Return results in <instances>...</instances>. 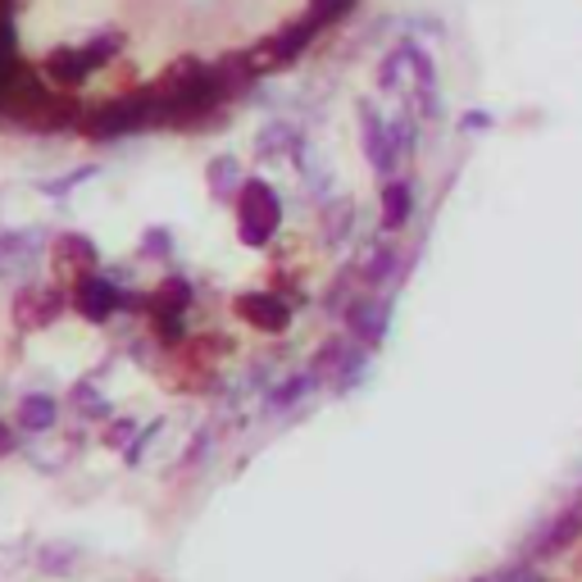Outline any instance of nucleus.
Segmentation results:
<instances>
[{
    "label": "nucleus",
    "mask_w": 582,
    "mask_h": 582,
    "mask_svg": "<svg viewBox=\"0 0 582 582\" xmlns=\"http://www.w3.org/2000/svg\"><path fill=\"white\" fill-rule=\"evenodd\" d=\"M51 260H55V274H64L68 283H83L96 274L100 264V251L92 237H83V232H60V237L51 242Z\"/></svg>",
    "instance_id": "nucleus-11"
},
{
    "label": "nucleus",
    "mask_w": 582,
    "mask_h": 582,
    "mask_svg": "<svg viewBox=\"0 0 582 582\" xmlns=\"http://www.w3.org/2000/svg\"><path fill=\"white\" fill-rule=\"evenodd\" d=\"M119 305H124V292H119V287H109V283L96 278V274L83 278V283H73V309H77L83 319H92V324H105Z\"/></svg>",
    "instance_id": "nucleus-12"
},
{
    "label": "nucleus",
    "mask_w": 582,
    "mask_h": 582,
    "mask_svg": "<svg viewBox=\"0 0 582 582\" xmlns=\"http://www.w3.org/2000/svg\"><path fill=\"white\" fill-rule=\"evenodd\" d=\"M487 124H491L487 114H469V119H464V128H474V133H478V128H487Z\"/></svg>",
    "instance_id": "nucleus-31"
},
{
    "label": "nucleus",
    "mask_w": 582,
    "mask_h": 582,
    "mask_svg": "<svg viewBox=\"0 0 582 582\" xmlns=\"http://www.w3.org/2000/svg\"><path fill=\"white\" fill-rule=\"evenodd\" d=\"M155 92H160V124L191 128L227 100V77L197 60H182L165 73V83H155Z\"/></svg>",
    "instance_id": "nucleus-1"
},
{
    "label": "nucleus",
    "mask_w": 582,
    "mask_h": 582,
    "mask_svg": "<svg viewBox=\"0 0 582 582\" xmlns=\"http://www.w3.org/2000/svg\"><path fill=\"white\" fill-rule=\"evenodd\" d=\"M309 387H315V378H309V373H300V378H292L287 387H278V392H268V410H287L300 392H309Z\"/></svg>",
    "instance_id": "nucleus-26"
},
{
    "label": "nucleus",
    "mask_w": 582,
    "mask_h": 582,
    "mask_svg": "<svg viewBox=\"0 0 582 582\" xmlns=\"http://www.w3.org/2000/svg\"><path fill=\"white\" fill-rule=\"evenodd\" d=\"M73 396H77V410H83V414H96V419H105V414H109V410H105V401H100V392H96V387H87V382L77 387Z\"/></svg>",
    "instance_id": "nucleus-29"
},
{
    "label": "nucleus",
    "mask_w": 582,
    "mask_h": 582,
    "mask_svg": "<svg viewBox=\"0 0 582 582\" xmlns=\"http://www.w3.org/2000/svg\"><path fill=\"white\" fill-rule=\"evenodd\" d=\"M14 19V0H0V23H10Z\"/></svg>",
    "instance_id": "nucleus-32"
},
{
    "label": "nucleus",
    "mask_w": 582,
    "mask_h": 582,
    "mask_svg": "<svg viewBox=\"0 0 582 582\" xmlns=\"http://www.w3.org/2000/svg\"><path fill=\"white\" fill-rule=\"evenodd\" d=\"M150 337L160 341V346H169V351H178V346L187 341L182 315H165V309H150Z\"/></svg>",
    "instance_id": "nucleus-24"
},
{
    "label": "nucleus",
    "mask_w": 582,
    "mask_h": 582,
    "mask_svg": "<svg viewBox=\"0 0 582 582\" xmlns=\"http://www.w3.org/2000/svg\"><path fill=\"white\" fill-rule=\"evenodd\" d=\"M356 6H360V0H309V14H305V19H309V23H315V28L324 32V28L341 23V19L351 14Z\"/></svg>",
    "instance_id": "nucleus-25"
},
{
    "label": "nucleus",
    "mask_w": 582,
    "mask_h": 582,
    "mask_svg": "<svg viewBox=\"0 0 582 582\" xmlns=\"http://www.w3.org/2000/svg\"><path fill=\"white\" fill-rule=\"evenodd\" d=\"M360 364H364V351H360L351 337H328L319 351H315V360H309V378L346 387V382H356Z\"/></svg>",
    "instance_id": "nucleus-10"
},
{
    "label": "nucleus",
    "mask_w": 582,
    "mask_h": 582,
    "mask_svg": "<svg viewBox=\"0 0 582 582\" xmlns=\"http://www.w3.org/2000/svg\"><path fill=\"white\" fill-rule=\"evenodd\" d=\"M232 315H237L246 328L264 332V337H283L292 328V305L274 292H242L232 296Z\"/></svg>",
    "instance_id": "nucleus-8"
},
{
    "label": "nucleus",
    "mask_w": 582,
    "mask_h": 582,
    "mask_svg": "<svg viewBox=\"0 0 582 582\" xmlns=\"http://www.w3.org/2000/svg\"><path fill=\"white\" fill-rule=\"evenodd\" d=\"M0 119H10L19 128H32V133H55V128H68L77 119V105L64 92H55L42 73H32L28 64H19L6 100H0Z\"/></svg>",
    "instance_id": "nucleus-2"
},
{
    "label": "nucleus",
    "mask_w": 582,
    "mask_h": 582,
    "mask_svg": "<svg viewBox=\"0 0 582 582\" xmlns=\"http://www.w3.org/2000/svg\"><path fill=\"white\" fill-rule=\"evenodd\" d=\"M360 128H364V155L378 169V178H396L401 160L410 155V133L401 124H382L373 109H360Z\"/></svg>",
    "instance_id": "nucleus-6"
},
{
    "label": "nucleus",
    "mask_w": 582,
    "mask_h": 582,
    "mask_svg": "<svg viewBox=\"0 0 582 582\" xmlns=\"http://www.w3.org/2000/svg\"><path fill=\"white\" fill-rule=\"evenodd\" d=\"M319 36V28L309 23V19H296V23H287L278 36H268V42H260L251 55H246V64L255 68V73H268V68H283V64H292L309 42Z\"/></svg>",
    "instance_id": "nucleus-9"
},
{
    "label": "nucleus",
    "mask_w": 582,
    "mask_h": 582,
    "mask_svg": "<svg viewBox=\"0 0 582 582\" xmlns=\"http://www.w3.org/2000/svg\"><path fill=\"white\" fill-rule=\"evenodd\" d=\"M378 201H382V227L387 232H401L410 223V214H414V187L405 178H387Z\"/></svg>",
    "instance_id": "nucleus-16"
},
{
    "label": "nucleus",
    "mask_w": 582,
    "mask_h": 582,
    "mask_svg": "<svg viewBox=\"0 0 582 582\" xmlns=\"http://www.w3.org/2000/svg\"><path fill=\"white\" fill-rule=\"evenodd\" d=\"M146 305H150V309H165V315H182V309L191 305V283H187V278H165L160 287L150 292Z\"/></svg>",
    "instance_id": "nucleus-22"
},
{
    "label": "nucleus",
    "mask_w": 582,
    "mask_h": 582,
    "mask_svg": "<svg viewBox=\"0 0 582 582\" xmlns=\"http://www.w3.org/2000/svg\"><path fill=\"white\" fill-rule=\"evenodd\" d=\"M119 46H124L119 32H100V36H92V42H77V46H55L46 55V64H42V77L51 87L68 92L77 83H87L100 64H109L114 55H119Z\"/></svg>",
    "instance_id": "nucleus-4"
},
{
    "label": "nucleus",
    "mask_w": 582,
    "mask_h": 582,
    "mask_svg": "<svg viewBox=\"0 0 582 582\" xmlns=\"http://www.w3.org/2000/svg\"><path fill=\"white\" fill-rule=\"evenodd\" d=\"M60 309H64V292L55 283H28L10 300V319L19 332H42L60 319Z\"/></svg>",
    "instance_id": "nucleus-7"
},
{
    "label": "nucleus",
    "mask_w": 582,
    "mask_h": 582,
    "mask_svg": "<svg viewBox=\"0 0 582 582\" xmlns=\"http://www.w3.org/2000/svg\"><path fill=\"white\" fill-rule=\"evenodd\" d=\"M405 64H410V55H405V51L387 55V64L378 68V87H382V92H396V87H401V68H405Z\"/></svg>",
    "instance_id": "nucleus-27"
},
{
    "label": "nucleus",
    "mask_w": 582,
    "mask_h": 582,
    "mask_svg": "<svg viewBox=\"0 0 582 582\" xmlns=\"http://www.w3.org/2000/svg\"><path fill=\"white\" fill-rule=\"evenodd\" d=\"M346 328L356 332L360 346H382V337H387V309H382V300L378 296L351 300V305H346Z\"/></svg>",
    "instance_id": "nucleus-14"
},
{
    "label": "nucleus",
    "mask_w": 582,
    "mask_h": 582,
    "mask_svg": "<svg viewBox=\"0 0 582 582\" xmlns=\"http://www.w3.org/2000/svg\"><path fill=\"white\" fill-rule=\"evenodd\" d=\"M14 446H19V428H14V423L0 419V459H10V455H14Z\"/></svg>",
    "instance_id": "nucleus-30"
},
{
    "label": "nucleus",
    "mask_w": 582,
    "mask_h": 582,
    "mask_svg": "<svg viewBox=\"0 0 582 582\" xmlns=\"http://www.w3.org/2000/svg\"><path fill=\"white\" fill-rule=\"evenodd\" d=\"M155 124H160V92H155V87H137V92H124V96L96 105L83 119V133L92 141H119V137L146 133Z\"/></svg>",
    "instance_id": "nucleus-3"
},
{
    "label": "nucleus",
    "mask_w": 582,
    "mask_h": 582,
    "mask_svg": "<svg viewBox=\"0 0 582 582\" xmlns=\"http://www.w3.org/2000/svg\"><path fill=\"white\" fill-rule=\"evenodd\" d=\"M396 268H401V251H396L392 242H378V246L364 255V264L356 268V274H360V283H364V287H378V283L392 278Z\"/></svg>",
    "instance_id": "nucleus-19"
},
{
    "label": "nucleus",
    "mask_w": 582,
    "mask_h": 582,
    "mask_svg": "<svg viewBox=\"0 0 582 582\" xmlns=\"http://www.w3.org/2000/svg\"><path fill=\"white\" fill-rule=\"evenodd\" d=\"M405 55H410V68H414V96H419V109H423V119H442L437 68H433L428 51H419V46H405Z\"/></svg>",
    "instance_id": "nucleus-15"
},
{
    "label": "nucleus",
    "mask_w": 582,
    "mask_h": 582,
    "mask_svg": "<svg viewBox=\"0 0 582 582\" xmlns=\"http://www.w3.org/2000/svg\"><path fill=\"white\" fill-rule=\"evenodd\" d=\"M296 146H300V133L292 128V124H264L260 128V137H255V150H260V160H268V155H296Z\"/></svg>",
    "instance_id": "nucleus-20"
},
{
    "label": "nucleus",
    "mask_w": 582,
    "mask_h": 582,
    "mask_svg": "<svg viewBox=\"0 0 582 582\" xmlns=\"http://www.w3.org/2000/svg\"><path fill=\"white\" fill-rule=\"evenodd\" d=\"M55 419H60V401L46 392H32L19 401V428L23 433H46V428H55Z\"/></svg>",
    "instance_id": "nucleus-18"
},
{
    "label": "nucleus",
    "mask_w": 582,
    "mask_h": 582,
    "mask_svg": "<svg viewBox=\"0 0 582 582\" xmlns=\"http://www.w3.org/2000/svg\"><path fill=\"white\" fill-rule=\"evenodd\" d=\"M19 46H14V23H0V100H6L14 73H19Z\"/></svg>",
    "instance_id": "nucleus-23"
},
{
    "label": "nucleus",
    "mask_w": 582,
    "mask_h": 582,
    "mask_svg": "<svg viewBox=\"0 0 582 582\" xmlns=\"http://www.w3.org/2000/svg\"><path fill=\"white\" fill-rule=\"evenodd\" d=\"M173 251V237L165 227H146V237H141V255H150V260H165Z\"/></svg>",
    "instance_id": "nucleus-28"
},
{
    "label": "nucleus",
    "mask_w": 582,
    "mask_h": 582,
    "mask_svg": "<svg viewBox=\"0 0 582 582\" xmlns=\"http://www.w3.org/2000/svg\"><path fill=\"white\" fill-rule=\"evenodd\" d=\"M578 541H582V496L551 519V528L541 532V541H537L532 555H537V560H551V555H560L564 547H578Z\"/></svg>",
    "instance_id": "nucleus-13"
},
{
    "label": "nucleus",
    "mask_w": 582,
    "mask_h": 582,
    "mask_svg": "<svg viewBox=\"0 0 582 582\" xmlns=\"http://www.w3.org/2000/svg\"><path fill=\"white\" fill-rule=\"evenodd\" d=\"M356 227V205L351 201H328L324 205V242L328 246H341V237H351Z\"/></svg>",
    "instance_id": "nucleus-21"
},
{
    "label": "nucleus",
    "mask_w": 582,
    "mask_h": 582,
    "mask_svg": "<svg viewBox=\"0 0 582 582\" xmlns=\"http://www.w3.org/2000/svg\"><path fill=\"white\" fill-rule=\"evenodd\" d=\"M515 582H555V578H547V573H519Z\"/></svg>",
    "instance_id": "nucleus-33"
},
{
    "label": "nucleus",
    "mask_w": 582,
    "mask_h": 582,
    "mask_svg": "<svg viewBox=\"0 0 582 582\" xmlns=\"http://www.w3.org/2000/svg\"><path fill=\"white\" fill-rule=\"evenodd\" d=\"M205 182L214 191V201H237V191H242V165H237V155H214V160L205 165Z\"/></svg>",
    "instance_id": "nucleus-17"
},
{
    "label": "nucleus",
    "mask_w": 582,
    "mask_h": 582,
    "mask_svg": "<svg viewBox=\"0 0 582 582\" xmlns=\"http://www.w3.org/2000/svg\"><path fill=\"white\" fill-rule=\"evenodd\" d=\"M578 573H582V555H578Z\"/></svg>",
    "instance_id": "nucleus-34"
},
{
    "label": "nucleus",
    "mask_w": 582,
    "mask_h": 582,
    "mask_svg": "<svg viewBox=\"0 0 582 582\" xmlns=\"http://www.w3.org/2000/svg\"><path fill=\"white\" fill-rule=\"evenodd\" d=\"M283 223V201L264 178H246L237 191V237L246 246H268Z\"/></svg>",
    "instance_id": "nucleus-5"
}]
</instances>
